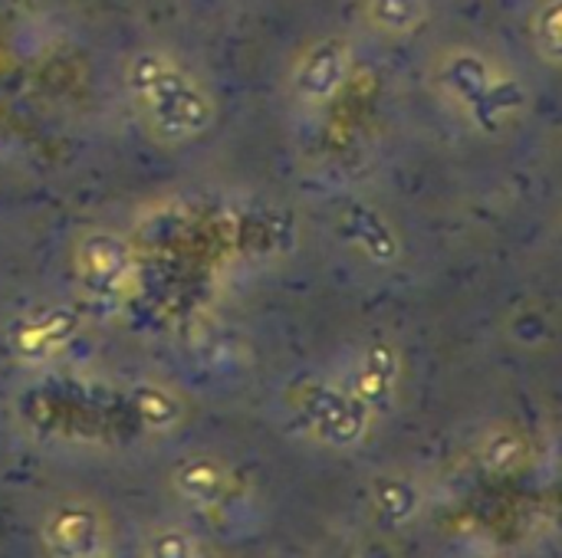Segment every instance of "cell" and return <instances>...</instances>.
Wrapping results in <instances>:
<instances>
[{
  "label": "cell",
  "mask_w": 562,
  "mask_h": 558,
  "mask_svg": "<svg viewBox=\"0 0 562 558\" xmlns=\"http://www.w3.org/2000/svg\"><path fill=\"white\" fill-rule=\"evenodd\" d=\"M125 86L148 125L168 141L198 138L214 122L211 95L168 53H135L125 69Z\"/></svg>",
  "instance_id": "6da1fadb"
},
{
  "label": "cell",
  "mask_w": 562,
  "mask_h": 558,
  "mask_svg": "<svg viewBox=\"0 0 562 558\" xmlns=\"http://www.w3.org/2000/svg\"><path fill=\"white\" fill-rule=\"evenodd\" d=\"M438 82L477 122L484 115H491V128L497 125L501 115L517 109V102H507V92H514L510 79L501 76L497 66L487 56L474 53V49H451V53H445V59L438 66Z\"/></svg>",
  "instance_id": "7a4b0ae2"
},
{
  "label": "cell",
  "mask_w": 562,
  "mask_h": 558,
  "mask_svg": "<svg viewBox=\"0 0 562 558\" xmlns=\"http://www.w3.org/2000/svg\"><path fill=\"white\" fill-rule=\"evenodd\" d=\"M40 543L49 558H105L109 523L99 506L86 500H63L46 513Z\"/></svg>",
  "instance_id": "3957f363"
},
{
  "label": "cell",
  "mask_w": 562,
  "mask_h": 558,
  "mask_svg": "<svg viewBox=\"0 0 562 558\" xmlns=\"http://www.w3.org/2000/svg\"><path fill=\"white\" fill-rule=\"evenodd\" d=\"M303 418L310 424V431L329 444V447H352L362 441V434L369 431L372 411L352 395V391H339L329 385H316L300 398Z\"/></svg>",
  "instance_id": "277c9868"
},
{
  "label": "cell",
  "mask_w": 562,
  "mask_h": 558,
  "mask_svg": "<svg viewBox=\"0 0 562 558\" xmlns=\"http://www.w3.org/2000/svg\"><path fill=\"white\" fill-rule=\"evenodd\" d=\"M349 76V46L342 39H323L303 53L293 72V86L303 102L333 99Z\"/></svg>",
  "instance_id": "5b68a950"
},
{
  "label": "cell",
  "mask_w": 562,
  "mask_h": 558,
  "mask_svg": "<svg viewBox=\"0 0 562 558\" xmlns=\"http://www.w3.org/2000/svg\"><path fill=\"white\" fill-rule=\"evenodd\" d=\"M231 487H234L231 470H227V464L217 460V457L198 454V457L181 460V464L171 470V490H175L184 503H191V506H198V510H214V506H221V503L231 497Z\"/></svg>",
  "instance_id": "8992f818"
},
{
  "label": "cell",
  "mask_w": 562,
  "mask_h": 558,
  "mask_svg": "<svg viewBox=\"0 0 562 558\" xmlns=\"http://www.w3.org/2000/svg\"><path fill=\"white\" fill-rule=\"evenodd\" d=\"M125 273H128V253L119 237L95 234L82 243V280L89 286L112 296V289L122 286Z\"/></svg>",
  "instance_id": "52a82bcc"
},
{
  "label": "cell",
  "mask_w": 562,
  "mask_h": 558,
  "mask_svg": "<svg viewBox=\"0 0 562 558\" xmlns=\"http://www.w3.org/2000/svg\"><path fill=\"white\" fill-rule=\"evenodd\" d=\"M395 382H398V355L392 345H372L359 365L352 395L375 414L382 405H389V398L395 395Z\"/></svg>",
  "instance_id": "ba28073f"
},
{
  "label": "cell",
  "mask_w": 562,
  "mask_h": 558,
  "mask_svg": "<svg viewBox=\"0 0 562 558\" xmlns=\"http://www.w3.org/2000/svg\"><path fill=\"white\" fill-rule=\"evenodd\" d=\"M342 220H346L349 237H352L356 243H362L372 257H379V260H392V257H395V237H392L389 224H385L375 210H369V207H352V210H346Z\"/></svg>",
  "instance_id": "9c48e42d"
},
{
  "label": "cell",
  "mask_w": 562,
  "mask_h": 558,
  "mask_svg": "<svg viewBox=\"0 0 562 558\" xmlns=\"http://www.w3.org/2000/svg\"><path fill=\"white\" fill-rule=\"evenodd\" d=\"M533 46L543 62L562 66V0H543L533 13Z\"/></svg>",
  "instance_id": "30bf717a"
},
{
  "label": "cell",
  "mask_w": 562,
  "mask_h": 558,
  "mask_svg": "<svg viewBox=\"0 0 562 558\" xmlns=\"http://www.w3.org/2000/svg\"><path fill=\"white\" fill-rule=\"evenodd\" d=\"M425 16V0H369V20L382 33H412Z\"/></svg>",
  "instance_id": "8fae6325"
},
{
  "label": "cell",
  "mask_w": 562,
  "mask_h": 558,
  "mask_svg": "<svg viewBox=\"0 0 562 558\" xmlns=\"http://www.w3.org/2000/svg\"><path fill=\"white\" fill-rule=\"evenodd\" d=\"M135 411L155 431H168L181 418V405L168 391H161V388H142V391H135Z\"/></svg>",
  "instance_id": "7c38bea8"
},
{
  "label": "cell",
  "mask_w": 562,
  "mask_h": 558,
  "mask_svg": "<svg viewBox=\"0 0 562 558\" xmlns=\"http://www.w3.org/2000/svg\"><path fill=\"white\" fill-rule=\"evenodd\" d=\"M142 558H198V549H194V539L184 529L168 526V529H155L148 536Z\"/></svg>",
  "instance_id": "4fadbf2b"
},
{
  "label": "cell",
  "mask_w": 562,
  "mask_h": 558,
  "mask_svg": "<svg viewBox=\"0 0 562 558\" xmlns=\"http://www.w3.org/2000/svg\"><path fill=\"white\" fill-rule=\"evenodd\" d=\"M375 503H379V510L389 516V520H405L408 513H412V506H415V497H412V490L408 487H402V483H395V480H382L379 487H375Z\"/></svg>",
  "instance_id": "5bb4252c"
}]
</instances>
